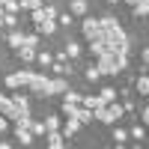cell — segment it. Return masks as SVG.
Listing matches in <instances>:
<instances>
[{
    "label": "cell",
    "mask_w": 149,
    "mask_h": 149,
    "mask_svg": "<svg viewBox=\"0 0 149 149\" xmlns=\"http://www.w3.org/2000/svg\"><path fill=\"white\" fill-rule=\"evenodd\" d=\"M27 86H30L36 95H51V78H48V74L33 72V74H30V81H27Z\"/></svg>",
    "instance_id": "cell-1"
},
{
    "label": "cell",
    "mask_w": 149,
    "mask_h": 149,
    "mask_svg": "<svg viewBox=\"0 0 149 149\" xmlns=\"http://www.w3.org/2000/svg\"><path fill=\"white\" fill-rule=\"evenodd\" d=\"M84 36H86L90 42H95V39L104 42V30L98 27V18H84Z\"/></svg>",
    "instance_id": "cell-2"
},
{
    "label": "cell",
    "mask_w": 149,
    "mask_h": 149,
    "mask_svg": "<svg viewBox=\"0 0 149 149\" xmlns=\"http://www.w3.org/2000/svg\"><path fill=\"white\" fill-rule=\"evenodd\" d=\"M102 74H116V60H113V51H104V54H98V66H95Z\"/></svg>",
    "instance_id": "cell-3"
},
{
    "label": "cell",
    "mask_w": 149,
    "mask_h": 149,
    "mask_svg": "<svg viewBox=\"0 0 149 149\" xmlns=\"http://www.w3.org/2000/svg\"><path fill=\"white\" fill-rule=\"evenodd\" d=\"M30 74H33L30 69H27V72H12L9 78H6V86H9V90H15V86H27Z\"/></svg>",
    "instance_id": "cell-4"
},
{
    "label": "cell",
    "mask_w": 149,
    "mask_h": 149,
    "mask_svg": "<svg viewBox=\"0 0 149 149\" xmlns=\"http://www.w3.org/2000/svg\"><path fill=\"white\" fill-rule=\"evenodd\" d=\"M36 24V33H39V36H51L54 30H57V18H39V21H33Z\"/></svg>",
    "instance_id": "cell-5"
},
{
    "label": "cell",
    "mask_w": 149,
    "mask_h": 149,
    "mask_svg": "<svg viewBox=\"0 0 149 149\" xmlns=\"http://www.w3.org/2000/svg\"><path fill=\"white\" fill-rule=\"evenodd\" d=\"M0 116H6V119H15V116H18V110H15V104H12V98L3 95V93H0Z\"/></svg>",
    "instance_id": "cell-6"
},
{
    "label": "cell",
    "mask_w": 149,
    "mask_h": 149,
    "mask_svg": "<svg viewBox=\"0 0 149 149\" xmlns=\"http://www.w3.org/2000/svg\"><path fill=\"white\" fill-rule=\"evenodd\" d=\"M12 104H15V110H18V116H21V113H30V102H27V95H21V93H15V95H12Z\"/></svg>",
    "instance_id": "cell-7"
},
{
    "label": "cell",
    "mask_w": 149,
    "mask_h": 149,
    "mask_svg": "<svg viewBox=\"0 0 149 149\" xmlns=\"http://www.w3.org/2000/svg\"><path fill=\"white\" fill-rule=\"evenodd\" d=\"M6 42H9V48H12V51H18V48L24 45V33L15 27V30H9V36H6Z\"/></svg>",
    "instance_id": "cell-8"
},
{
    "label": "cell",
    "mask_w": 149,
    "mask_h": 149,
    "mask_svg": "<svg viewBox=\"0 0 149 149\" xmlns=\"http://www.w3.org/2000/svg\"><path fill=\"white\" fill-rule=\"evenodd\" d=\"M66 90H69V84H66V78H63V74L51 78V95H63Z\"/></svg>",
    "instance_id": "cell-9"
},
{
    "label": "cell",
    "mask_w": 149,
    "mask_h": 149,
    "mask_svg": "<svg viewBox=\"0 0 149 149\" xmlns=\"http://www.w3.org/2000/svg\"><path fill=\"white\" fill-rule=\"evenodd\" d=\"M78 131H81V122L74 119V116H66V128L60 131V134H63V137H72V134H78Z\"/></svg>",
    "instance_id": "cell-10"
},
{
    "label": "cell",
    "mask_w": 149,
    "mask_h": 149,
    "mask_svg": "<svg viewBox=\"0 0 149 149\" xmlns=\"http://www.w3.org/2000/svg\"><path fill=\"white\" fill-rule=\"evenodd\" d=\"M74 119H78L81 125H86V122H93V110L84 107V104H78V110H74Z\"/></svg>",
    "instance_id": "cell-11"
},
{
    "label": "cell",
    "mask_w": 149,
    "mask_h": 149,
    "mask_svg": "<svg viewBox=\"0 0 149 149\" xmlns=\"http://www.w3.org/2000/svg\"><path fill=\"white\" fill-rule=\"evenodd\" d=\"M45 137H48V146H51V149H63V146H66V140H63V134H60V131H48Z\"/></svg>",
    "instance_id": "cell-12"
},
{
    "label": "cell",
    "mask_w": 149,
    "mask_h": 149,
    "mask_svg": "<svg viewBox=\"0 0 149 149\" xmlns=\"http://www.w3.org/2000/svg\"><path fill=\"white\" fill-rule=\"evenodd\" d=\"M15 137H18L21 146H30V143H33V131H30V128H18V125H15Z\"/></svg>",
    "instance_id": "cell-13"
},
{
    "label": "cell",
    "mask_w": 149,
    "mask_h": 149,
    "mask_svg": "<svg viewBox=\"0 0 149 149\" xmlns=\"http://www.w3.org/2000/svg\"><path fill=\"white\" fill-rule=\"evenodd\" d=\"M98 27H102V30H116L119 21H116L113 15H102V18H98Z\"/></svg>",
    "instance_id": "cell-14"
},
{
    "label": "cell",
    "mask_w": 149,
    "mask_h": 149,
    "mask_svg": "<svg viewBox=\"0 0 149 149\" xmlns=\"http://www.w3.org/2000/svg\"><path fill=\"white\" fill-rule=\"evenodd\" d=\"M18 57L24 60V63H33V60H36V48H30V45H21V48H18Z\"/></svg>",
    "instance_id": "cell-15"
},
{
    "label": "cell",
    "mask_w": 149,
    "mask_h": 149,
    "mask_svg": "<svg viewBox=\"0 0 149 149\" xmlns=\"http://www.w3.org/2000/svg\"><path fill=\"white\" fill-rule=\"evenodd\" d=\"M131 9H134V18H146L149 15V0H137Z\"/></svg>",
    "instance_id": "cell-16"
},
{
    "label": "cell",
    "mask_w": 149,
    "mask_h": 149,
    "mask_svg": "<svg viewBox=\"0 0 149 149\" xmlns=\"http://www.w3.org/2000/svg\"><path fill=\"white\" fill-rule=\"evenodd\" d=\"M54 74H66V78H69V74H72V66L66 63V60H54Z\"/></svg>",
    "instance_id": "cell-17"
},
{
    "label": "cell",
    "mask_w": 149,
    "mask_h": 149,
    "mask_svg": "<svg viewBox=\"0 0 149 149\" xmlns=\"http://www.w3.org/2000/svg\"><path fill=\"white\" fill-rule=\"evenodd\" d=\"M113 98H116V90H113V86H104V90L98 93V102H102V104H107V102H113Z\"/></svg>",
    "instance_id": "cell-18"
},
{
    "label": "cell",
    "mask_w": 149,
    "mask_h": 149,
    "mask_svg": "<svg viewBox=\"0 0 149 149\" xmlns=\"http://www.w3.org/2000/svg\"><path fill=\"white\" fill-rule=\"evenodd\" d=\"M81 104H84V107H90V110L102 107V102H98V95H81Z\"/></svg>",
    "instance_id": "cell-19"
},
{
    "label": "cell",
    "mask_w": 149,
    "mask_h": 149,
    "mask_svg": "<svg viewBox=\"0 0 149 149\" xmlns=\"http://www.w3.org/2000/svg\"><path fill=\"white\" fill-rule=\"evenodd\" d=\"M86 0H72V15H86Z\"/></svg>",
    "instance_id": "cell-20"
},
{
    "label": "cell",
    "mask_w": 149,
    "mask_h": 149,
    "mask_svg": "<svg viewBox=\"0 0 149 149\" xmlns=\"http://www.w3.org/2000/svg\"><path fill=\"white\" fill-rule=\"evenodd\" d=\"M36 63H39V66H51V63H54V54H48V51H36Z\"/></svg>",
    "instance_id": "cell-21"
},
{
    "label": "cell",
    "mask_w": 149,
    "mask_h": 149,
    "mask_svg": "<svg viewBox=\"0 0 149 149\" xmlns=\"http://www.w3.org/2000/svg\"><path fill=\"white\" fill-rule=\"evenodd\" d=\"M24 45H30V48H36V51H39V45H42V36H39V33H30V36H24Z\"/></svg>",
    "instance_id": "cell-22"
},
{
    "label": "cell",
    "mask_w": 149,
    "mask_h": 149,
    "mask_svg": "<svg viewBox=\"0 0 149 149\" xmlns=\"http://www.w3.org/2000/svg\"><path fill=\"white\" fill-rule=\"evenodd\" d=\"M66 57H72V60L81 57V45L78 42H66Z\"/></svg>",
    "instance_id": "cell-23"
},
{
    "label": "cell",
    "mask_w": 149,
    "mask_h": 149,
    "mask_svg": "<svg viewBox=\"0 0 149 149\" xmlns=\"http://www.w3.org/2000/svg\"><path fill=\"white\" fill-rule=\"evenodd\" d=\"M137 93H140V95H146V93H149V78H146V72L137 78Z\"/></svg>",
    "instance_id": "cell-24"
},
{
    "label": "cell",
    "mask_w": 149,
    "mask_h": 149,
    "mask_svg": "<svg viewBox=\"0 0 149 149\" xmlns=\"http://www.w3.org/2000/svg\"><path fill=\"white\" fill-rule=\"evenodd\" d=\"M30 131H33V137H45V122H30Z\"/></svg>",
    "instance_id": "cell-25"
},
{
    "label": "cell",
    "mask_w": 149,
    "mask_h": 149,
    "mask_svg": "<svg viewBox=\"0 0 149 149\" xmlns=\"http://www.w3.org/2000/svg\"><path fill=\"white\" fill-rule=\"evenodd\" d=\"M18 9H21V0H6V3H3V12H12V15H18Z\"/></svg>",
    "instance_id": "cell-26"
},
{
    "label": "cell",
    "mask_w": 149,
    "mask_h": 149,
    "mask_svg": "<svg viewBox=\"0 0 149 149\" xmlns=\"http://www.w3.org/2000/svg\"><path fill=\"white\" fill-rule=\"evenodd\" d=\"M45 131H60V116H48L45 119Z\"/></svg>",
    "instance_id": "cell-27"
},
{
    "label": "cell",
    "mask_w": 149,
    "mask_h": 149,
    "mask_svg": "<svg viewBox=\"0 0 149 149\" xmlns=\"http://www.w3.org/2000/svg\"><path fill=\"white\" fill-rule=\"evenodd\" d=\"M3 24H6L9 30H15V27H18V15H12V12H6V15H3Z\"/></svg>",
    "instance_id": "cell-28"
},
{
    "label": "cell",
    "mask_w": 149,
    "mask_h": 149,
    "mask_svg": "<svg viewBox=\"0 0 149 149\" xmlns=\"http://www.w3.org/2000/svg\"><path fill=\"white\" fill-rule=\"evenodd\" d=\"M90 51H93V54L98 57V54H104V51H107V48H104V42H102V39H95V42L90 45Z\"/></svg>",
    "instance_id": "cell-29"
},
{
    "label": "cell",
    "mask_w": 149,
    "mask_h": 149,
    "mask_svg": "<svg viewBox=\"0 0 149 149\" xmlns=\"http://www.w3.org/2000/svg\"><path fill=\"white\" fill-rule=\"evenodd\" d=\"M98 78H102V72H98L95 66H90V69H86V81H90V84H93V81H98Z\"/></svg>",
    "instance_id": "cell-30"
},
{
    "label": "cell",
    "mask_w": 149,
    "mask_h": 149,
    "mask_svg": "<svg viewBox=\"0 0 149 149\" xmlns=\"http://www.w3.org/2000/svg\"><path fill=\"white\" fill-rule=\"evenodd\" d=\"M128 137H137V140H143V137H146V131H143V125H134Z\"/></svg>",
    "instance_id": "cell-31"
},
{
    "label": "cell",
    "mask_w": 149,
    "mask_h": 149,
    "mask_svg": "<svg viewBox=\"0 0 149 149\" xmlns=\"http://www.w3.org/2000/svg\"><path fill=\"white\" fill-rule=\"evenodd\" d=\"M74 110H78V104H72V102H63V113H66V116H74Z\"/></svg>",
    "instance_id": "cell-32"
},
{
    "label": "cell",
    "mask_w": 149,
    "mask_h": 149,
    "mask_svg": "<svg viewBox=\"0 0 149 149\" xmlns=\"http://www.w3.org/2000/svg\"><path fill=\"white\" fill-rule=\"evenodd\" d=\"M42 6V0H21V9H36Z\"/></svg>",
    "instance_id": "cell-33"
},
{
    "label": "cell",
    "mask_w": 149,
    "mask_h": 149,
    "mask_svg": "<svg viewBox=\"0 0 149 149\" xmlns=\"http://www.w3.org/2000/svg\"><path fill=\"white\" fill-rule=\"evenodd\" d=\"M125 137H128V131H122V128H116V131H113V140H116V143H122Z\"/></svg>",
    "instance_id": "cell-34"
},
{
    "label": "cell",
    "mask_w": 149,
    "mask_h": 149,
    "mask_svg": "<svg viewBox=\"0 0 149 149\" xmlns=\"http://www.w3.org/2000/svg\"><path fill=\"white\" fill-rule=\"evenodd\" d=\"M57 24H63V27H69V24H72V15H69V12H66V15H57Z\"/></svg>",
    "instance_id": "cell-35"
},
{
    "label": "cell",
    "mask_w": 149,
    "mask_h": 149,
    "mask_svg": "<svg viewBox=\"0 0 149 149\" xmlns=\"http://www.w3.org/2000/svg\"><path fill=\"white\" fill-rule=\"evenodd\" d=\"M60 12H57V6H45V18H57Z\"/></svg>",
    "instance_id": "cell-36"
},
{
    "label": "cell",
    "mask_w": 149,
    "mask_h": 149,
    "mask_svg": "<svg viewBox=\"0 0 149 149\" xmlns=\"http://www.w3.org/2000/svg\"><path fill=\"white\" fill-rule=\"evenodd\" d=\"M6 122H9L6 116H0V131H6Z\"/></svg>",
    "instance_id": "cell-37"
},
{
    "label": "cell",
    "mask_w": 149,
    "mask_h": 149,
    "mask_svg": "<svg viewBox=\"0 0 149 149\" xmlns=\"http://www.w3.org/2000/svg\"><path fill=\"white\" fill-rule=\"evenodd\" d=\"M3 15H6V12H3V6H0V27H3Z\"/></svg>",
    "instance_id": "cell-38"
},
{
    "label": "cell",
    "mask_w": 149,
    "mask_h": 149,
    "mask_svg": "<svg viewBox=\"0 0 149 149\" xmlns=\"http://www.w3.org/2000/svg\"><path fill=\"white\" fill-rule=\"evenodd\" d=\"M125 3H128V6H134V3H137V0H125Z\"/></svg>",
    "instance_id": "cell-39"
},
{
    "label": "cell",
    "mask_w": 149,
    "mask_h": 149,
    "mask_svg": "<svg viewBox=\"0 0 149 149\" xmlns=\"http://www.w3.org/2000/svg\"><path fill=\"white\" fill-rule=\"evenodd\" d=\"M107 3H119V0H107Z\"/></svg>",
    "instance_id": "cell-40"
},
{
    "label": "cell",
    "mask_w": 149,
    "mask_h": 149,
    "mask_svg": "<svg viewBox=\"0 0 149 149\" xmlns=\"http://www.w3.org/2000/svg\"><path fill=\"white\" fill-rule=\"evenodd\" d=\"M3 3H6V0H0V6H3Z\"/></svg>",
    "instance_id": "cell-41"
}]
</instances>
